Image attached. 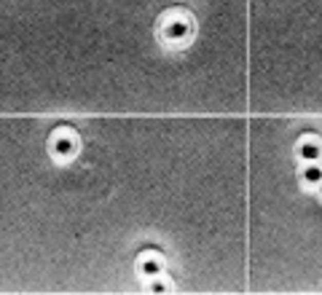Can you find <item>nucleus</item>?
<instances>
[{
  "instance_id": "nucleus-5",
  "label": "nucleus",
  "mask_w": 322,
  "mask_h": 295,
  "mask_svg": "<svg viewBox=\"0 0 322 295\" xmlns=\"http://www.w3.org/2000/svg\"><path fill=\"white\" fill-rule=\"evenodd\" d=\"M319 185H322V183H319Z\"/></svg>"
},
{
  "instance_id": "nucleus-3",
  "label": "nucleus",
  "mask_w": 322,
  "mask_h": 295,
  "mask_svg": "<svg viewBox=\"0 0 322 295\" xmlns=\"http://www.w3.org/2000/svg\"><path fill=\"white\" fill-rule=\"evenodd\" d=\"M304 177H306V183L309 185H317V183H322V167H306V172H304Z\"/></svg>"
},
{
  "instance_id": "nucleus-4",
  "label": "nucleus",
  "mask_w": 322,
  "mask_h": 295,
  "mask_svg": "<svg viewBox=\"0 0 322 295\" xmlns=\"http://www.w3.org/2000/svg\"><path fill=\"white\" fill-rule=\"evenodd\" d=\"M140 263H142L140 268L145 271V274H159V271H161V263H159V258H156V255L150 258V263H148V258L142 255V261H140Z\"/></svg>"
},
{
  "instance_id": "nucleus-2",
  "label": "nucleus",
  "mask_w": 322,
  "mask_h": 295,
  "mask_svg": "<svg viewBox=\"0 0 322 295\" xmlns=\"http://www.w3.org/2000/svg\"><path fill=\"white\" fill-rule=\"evenodd\" d=\"M298 153H301L306 161H314L317 156H322V150H319L314 143H301V145H298Z\"/></svg>"
},
{
  "instance_id": "nucleus-1",
  "label": "nucleus",
  "mask_w": 322,
  "mask_h": 295,
  "mask_svg": "<svg viewBox=\"0 0 322 295\" xmlns=\"http://www.w3.org/2000/svg\"><path fill=\"white\" fill-rule=\"evenodd\" d=\"M51 150H54V156H56L59 161L73 156V150H75V137H73V132H70V129H59L56 137H54Z\"/></svg>"
}]
</instances>
